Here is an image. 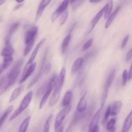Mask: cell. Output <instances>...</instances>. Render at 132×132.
Here are the masks:
<instances>
[{
	"instance_id": "7",
	"label": "cell",
	"mask_w": 132,
	"mask_h": 132,
	"mask_svg": "<svg viewBox=\"0 0 132 132\" xmlns=\"http://www.w3.org/2000/svg\"><path fill=\"white\" fill-rule=\"evenodd\" d=\"M47 53H48V50H46V53L45 54V55H44V56H43V58L42 63H41V68H39V70L38 72H37V73L36 74V76L34 77L33 79H32V81H30V82L29 83V85H28V88H30L32 87V86H34V85L35 84H36V82L39 81V79L41 78V77L42 76V75L45 74V64H46L45 61H46Z\"/></svg>"
},
{
	"instance_id": "32",
	"label": "cell",
	"mask_w": 132,
	"mask_h": 132,
	"mask_svg": "<svg viewBox=\"0 0 132 132\" xmlns=\"http://www.w3.org/2000/svg\"><path fill=\"white\" fill-rule=\"evenodd\" d=\"M60 18V24L61 25H63L64 23L67 21V19L68 17V10H66L65 11L63 12L61 14Z\"/></svg>"
},
{
	"instance_id": "25",
	"label": "cell",
	"mask_w": 132,
	"mask_h": 132,
	"mask_svg": "<svg viewBox=\"0 0 132 132\" xmlns=\"http://www.w3.org/2000/svg\"><path fill=\"white\" fill-rule=\"evenodd\" d=\"M105 11L104 14V19H106L110 15L112 12V9H113V0H108V3L105 5Z\"/></svg>"
},
{
	"instance_id": "31",
	"label": "cell",
	"mask_w": 132,
	"mask_h": 132,
	"mask_svg": "<svg viewBox=\"0 0 132 132\" xmlns=\"http://www.w3.org/2000/svg\"><path fill=\"white\" fill-rule=\"evenodd\" d=\"M116 121H117V119H116V117H113V118L111 119L110 121H108L106 122V130L108 131H110V130H112V128H113L115 127Z\"/></svg>"
},
{
	"instance_id": "42",
	"label": "cell",
	"mask_w": 132,
	"mask_h": 132,
	"mask_svg": "<svg viewBox=\"0 0 132 132\" xmlns=\"http://www.w3.org/2000/svg\"><path fill=\"white\" fill-rule=\"evenodd\" d=\"M102 0H89V2L92 3H99Z\"/></svg>"
},
{
	"instance_id": "11",
	"label": "cell",
	"mask_w": 132,
	"mask_h": 132,
	"mask_svg": "<svg viewBox=\"0 0 132 132\" xmlns=\"http://www.w3.org/2000/svg\"><path fill=\"white\" fill-rule=\"evenodd\" d=\"M52 0H41L39 6L37 7V12H36V18H35V21L37 22L42 16L45 9L48 6V5L51 3Z\"/></svg>"
},
{
	"instance_id": "38",
	"label": "cell",
	"mask_w": 132,
	"mask_h": 132,
	"mask_svg": "<svg viewBox=\"0 0 132 132\" xmlns=\"http://www.w3.org/2000/svg\"><path fill=\"white\" fill-rule=\"evenodd\" d=\"M83 1H84V0H76V1L73 3H75V4L73 6V9H76V8L78 7V6H79V5H81V4L83 2Z\"/></svg>"
},
{
	"instance_id": "20",
	"label": "cell",
	"mask_w": 132,
	"mask_h": 132,
	"mask_svg": "<svg viewBox=\"0 0 132 132\" xmlns=\"http://www.w3.org/2000/svg\"><path fill=\"white\" fill-rule=\"evenodd\" d=\"M19 27V23H18V22L14 23V24H12V26L10 27V28H9L7 34H6V38H5V43L10 42V40H11L13 35H14V34L15 33V32H16V30H18V27Z\"/></svg>"
},
{
	"instance_id": "36",
	"label": "cell",
	"mask_w": 132,
	"mask_h": 132,
	"mask_svg": "<svg viewBox=\"0 0 132 132\" xmlns=\"http://www.w3.org/2000/svg\"><path fill=\"white\" fill-rule=\"evenodd\" d=\"M129 38H130V36H129V35H127V36H125V37L124 38V39L122 40V43H121V49L125 48V46H126V45H127L128 42Z\"/></svg>"
},
{
	"instance_id": "40",
	"label": "cell",
	"mask_w": 132,
	"mask_h": 132,
	"mask_svg": "<svg viewBox=\"0 0 132 132\" xmlns=\"http://www.w3.org/2000/svg\"><path fill=\"white\" fill-rule=\"evenodd\" d=\"M99 126H97L95 128H94V129L91 130H89L88 132H99Z\"/></svg>"
},
{
	"instance_id": "1",
	"label": "cell",
	"mask_w": 132,
	"mask_h": 132,
	"mask_svg": "<svg viewBox=\"0 0 132 132\" xmlns=\"http://www.w3.org/2000/svg\"><path fill=\"white\" fill-rule=\"evenodd\" d=\"M23 64V59H20L18 61L12 68L10 72L7 74V76L4 77L3 82L2 86L0 89V95L3 94L9 88L12 86L14 84L15 81H16L17 78L19 76V73L21 72V68Z\"/></svg>"
},
{
	"instance_id": "21",
	"label": "cell",
	"mask_w": 132,
	"mask_h": 132,
	"mask_svg": "<svg viewBox=\"0 0 132 132\" xmlns=\"http://www.w3.org/2000/svg\"><path fill=\"white\" fill-rule=\"evenodd\" d=\"M120 9H121V6H118V7H117L116 9H115L114 11H113V12L111 13L110 15L108 17V18L106 19V21L105 25H104L105 28H109V27L111 25V24L113 23V20L115 19L116 17L117 16V14H118V12H119Z\"/></svg>"
},
{
	"instance_id": "13",
	"label": "cell",
	"mask_w": 132,
	"mask_h": 132,
	"mask_svg": "<svg viewBox=\"0 0 132 132\" xmlns=\"http://www.w3.org/2000/svg\"><path fill=\"white\" fill-rule=\"evenodd\" d=\"M46 41V39L45 38H43L41 40V41L39 42V43L37 44V45H36V46L35 47V49L34 50V51L32 52V54H31L30 57L29 59H28V61H27V64H26L25 67H24V68H26L27 67H28V66L30 65V64H31L32 63H34V61H35V59H36V56H37V53H38L39 50H40V48H41V46H42L44 44V43Z\"/></svg>"
},
{
	"instance_id": "22",
	"label": "cell",
	"mask_w": 132,
	"mask_h": 132,
	"mask_svg": "<svg viewBox=\"0 0 132 132\" xmlns=\"http://www.w3.org/2000/svg\"><path fill=\"white\" fill-rule=\"evenodd\" d=\"M72 97H73V93L72 90H68L64 94L62 101V106L63 107H66L71 104Z\"/></svg>"
},
{
	"instance_id": "46",
	"label": "cell",
	"mask_w": 132,
	"mask_h": 132,
	"mask_svg": "<svg viewBox=\"0 0 132 132\" xmlns=\"http://www.w3.org/2000/svg\"><path fill=\"white\" fill-rule=\"evenodd\" d=\"M22 5H22V4H20V5H18V6H16V7L14 8V10H18V9H19V8H20L21 6H22Z\"/></svg>"
},
{
	"instance_id": "33",
	"label": "cell",
	"mask_w": 132,
	"mask_h": 132,
	"mask_svg": "<svg viewBox=\"0 0 132 132\" xmlns=\"http://www.w3.org/2000/svg\"><path fill=\"white\" fill-rule=\"evenodd\" d=\"M110 116V105L108 106L107 107L106 110V112H105V113H104V116L103 121V125H105V124L106 123L107 121H108Z\"/></svg>"
},
{
	"instance_id": "26",
	"label": "cell",
	"mask_w": 132,
	"mask_h": 132,
	"mask_svg": "<svg viewBox=\"0 0 132 132\" xmlns=\"http://www.w3.org/2000/svg\"><path fill=\"white\" fill-rule=\"evenodd\" d=\"M71 38H72V36H71L70 34L67 35V36L64 38L63 42H62L61 52L63 54H65L66 52H67V48H68V45H69L70 42Z\"/></svg>"
},
{
	"instance_id": "37",
	"label": "cell",
	"mask_w": 132,
	"mask_h": 132,
	"mask_svg": "<svg viewBox=\"0 0 132 132\" xmlns=\"http://www.w3.org/2000/svg\"><path fill=\"white\" fill-rule=\"evenodd\" d=\"M132 58V48L130 49V50L128 51V52L126 54V61H129Z\"/></svg>"
},
{
	"instance_id": "18",
	"label": "cell",
	"mask_w": 132,
	"mask_h": 132,
	"mask_svg": "<svg viewBox=\"0 0 132 132\" xmlns=\"http://www.w3.org/2000/svg\"><path fill=\"white\" fill-rule=\"evenodd\" d=\"M84 61H85V59L83 57H78L74 61L72 64V69H71V72L72 74H75L79 70L83 64Z\"/></svg>"
},
{
	"instance_id": "4",
	"label": "cell",
	"mask_w": 132,
	"mask_h": 132,
	"mask_svg": "<svg viewBox=\"0 0 132 132\" xmlns=\"http://www.w3.org/2000/svg\"><path fill=\"white\" fill-rule=\"evenodd\" d=\"M116 68H113L110 73L108 75V77L106 79L105 84H104V88H103V94H102V97H101V108L103 109V107L105 105L106 101L107 100L108 95V92H109L110 86L112 85V82H113V80H114L115 77H116Z\"/></svg>"
},
{
	"instance_id": "6",
	"label": "cell",
	"mask_w": 132,
	"mask_h": 132,
	"mask_svg": "<svg viewBox=\"0 0 132 132\" xmlns=\"http://www.w3.org/2000/svg\"><path fill=\"white\" fill-rule=\"evenodd\" d=\"M71 109H72V104H70L68 106L64 107L57 115L55 124H54V130H55V131H57V130H59L60 126L62 125V123H63L64 119L67 117V116H68V114L70 112Z\"/></svg>"
},
{
	"instance_id": "35",
	"label": "cell",
	"mask_w": 132,
	"mask_h": 132,
	"mask_svg": "<svg viewBox=\"0 0 132 132\" xmlns=\"http://www.w3.org/2000/svg\"><path fill=\"white\" fill-rule=\"evenodd\" d=\"M93 42H94V38H91L88 40V41H86L85 44H84L83 46H82V51H86L88 49L90 48V47L92 46V45Z\"/></svg>"
},
{
	"instance_id": "14",
	"label": "cell",
	"mask_w": 132,
	"mask_h": 132,
	"mask_svg": "<svg viewBox=\"0 0 132 132\" xmlns=\"http://www.w3.org/2000/svg\"><path fill=\"white\" fill-rule=\"evenodd\" d=\"M102 110H103L102 108H100V109L95 113V115L93 116L92 119L91 121H90V125H89L88 131L89 130H92V129H94V128H95L96 126H99V122L101 118V116Z\"/></svg>"
},
{
	"instance_id": "10",
	"label": "cell",
	"mask_w": 132,
	"mask_h": 132,
	"mask_svg": "<svg viewBox=\"0 0 132 132\" xmlns=\"http://www.w3.org/2000/svg\"><path fill=\"white\" fill-rule=\"evenodd\" d=\"M104 11H105V6L102 9H101L99 11V12L92 19L91 22L90 23V25H89V28L88 29L87 31V34H90L93 31V30L94 29V28L95 27L96 24H97L99 21L100 20L101 18L104 15Z\"/></svg>"
},
{
	"instance_id": "39",
	"label": "cell",
	"mask_w": 132,
	"mask_h": 132,
	"mask_svg": "<svg viewBox=\"0 0 132 132\" xmlns=\"http://www.w3.org/2000/svg\"><path fill=\"white\" fill-rule=\"evenodd\" d=\"M131 79H132V62H131V66H130V70H129V72H128V80L129 81H130V80Z\"/></svg>"
},
{
	"instance_id": "17",
	"label": "cell",
	"mask_w": 132,
	"mask_h": 132,
	"mask_svg": "<svg viewBox=\"0 0 132 132\" xmlns=\"http://www.w3.org/2000/svg\"><path fill=\"white\" fill-rule=\"evenodd\" d=\"M14 52V49L11 43H5V46L1 52V55L3 57L6 56H10V55H13Z\"/></svg>"
},
{
	"instance_id": "29",
	"label": "cell",
	"mask_w": 132,
	"mask_h": 132,
	"mask_svg": "<svg viewBox=\"0 0 132 132\" xmlns=\"http://www.w3.org/2000/svg\"><path fill=\"white\" fill-rule=\"evenodd\" d=\"M52 117H53V115L51 114L50 116H49V117H48L47 119L46 120V121H45V125H44L43 132H50V125H51V122H52Z\"/></svg>"
},
{
	"instance_id": "27",
	"label": "cell",
	"mask_w": 132,
	"mask_h": 132,
	"mask_svg": "<svg viewBox=\"0 0 132 132\" xmlns=\"http://www.w3.org/2000/svg\"><path fill=\"white\" fill-rule=\"evenodd\" d=\"M31 116H28L24 120H23V122L19 126V131L18 132H27V129H28V125H29L30 122Z\"/></svg>"
},
{
	"instance_id": "2",
	"label": "cell",
	"mask_w": 132,
	"mask_h": 132,
	"mask_svg": "<svg viewBox=\"0 0 132 132\" xmlns=\"http://www.w3.org/2000/svg\"><path fill=\"white\" fill-rule=\"evenodd\" d=\"M66 70L65 67H63L59 72V76L57 77L56 82L54 86V90H53L52 94L51 95V97L50 99L48 106L49 107H53L55 105L58 101L59 100V98L61 96V93L62 88H63V85L64 82V79L66 76Z\"/></svg>"
},
{
	"instance_id": "3",
	"label": "cell",
	"mask_w": 132,
	"mask_h": 132,
	"mask_svg": "<svg viewBox=\"0 0 132 132\" xmlns=\"http://www.w3.org/2000/svg\"><path fill=\"white\" fill-rule=\"evenodd\" d=\"M32 97H33V92H28L26 94L25 96L23 97V99H22L20 105L19 106L18 109L13 113V114L11 116H10V117L9 118V121H12V120H14V119L16 118L17 117H18L23 111L25 110L27 108V107H28V106H29V104H30L31 101H32Z\"/></svg>"
},
{
	"instance_id": "12",
	"label": "cell",
	"mask_w": 132,
	"mask_h": 132,
	"mask_svg": "<svg viewBox=\"0 0 132 132\" xmlns=\"http://www.w3.org/2000/svg\"><path fill=\"white\" fill-rule=\"evenodd\" d=\"M36 64H37L36 63H33L30 64L28 67L24 68V71H23V73L22 74L21 78L19 81V84H22L23 82H24L32 75V73H33L34 71L36 69Z\"/></svg>"
},
{
	"instance_id": "47",
	"label": "cell",
	"mask_w": 132,
	"mask_h": 132,
	"mask_svg": "<svg viewBox=\"0 0 132 132\" xmlns=\"http://www.w3.org/2000/svg\"><path fill=\"white\" fill-rule=\"evenodd\" d=\"M5 2H6V0H0V5H3Z\"/></svg>"
},
{
	"instance_id": "5",
	"label": "cell",
	"mask_w": 132,
	"mask_h": 132,
	"mask_svg": "<svg viewBox=\"0 0 132 132\" xmlns=\"http://www.w3.org/2000/svg\"><path fill=\"white\" fill-rule=\"evenodd\" d=\"M56 75L54 74V76L51 77V79H50V81H48V82L47 85H46V90H45V92H44L43 96L42 97V99H41L39 103V110H41L43 108L45 103H46V101H47L49 96H50V94L52 92L53 90H54V86H55V82H56Z\"/></svg>"
},
{
	"instance_id": "49",
	"label": "cell",
	"mask_w": 132,
	"mask_h": 132,
	"mask_svg": "<svg viewBox=\"0 0 132 132\" xmlns=\"http://www.w3.org/2000/svg\"><path fill=\"white\" fill-rule=\"evenodd\" d=\"M109 132H116V128L114 127L113 128H112V130H110Z\"/></svg>"
},
{
	"instance_id": "28",
	"label": "cell",
	"mask_w": 132,
	"mask_h": 132,
	"mask_svg": "<svg viewBox=\"0 0 132 132\" xmlns=\"http://www.w3.org/2000/svg\"><path fill=\"white\" fill-rule=\"evenodd\" d=\"M12 61H13L12 55L3 57V63L1 65H2L4 69L5 70L12 64Z\"/></svg>"
},
{
	"instance_id": "23",
	"label": "cell",
	"mask_w": 132,
	"mask_h": 132,
	"mask_svg": "<svg viewBox=\"0 0 132 132\" xmlns=\"http://www.w3.org/2000/svg\"><path fill=\"white\" fill-rule=\"evenodd\" d=\"M23 89H24V86H18V88L14 89V90L12 92L11 95H10V99H9V103H12L14 101L16 100L17 98L21 95V94L23 92Z\"/></svg>"
},
{
	"instance_id": "45",
	"label": "cell",
	"mask_w": 132,
	"mask_h": 132,
	"mask_svg": "<svg viewBox=\"0 0 132 132\" xmlns=\"http://www.w3.org/2000/svg\"><path fill=\"white\" fill-rule=\"evenodd\" d=\"M5 70V69L3 68V67H2V65H0V75H1V73H2L3 71Z\"/></svg>"
},
{
	"instance_id": "44",
	"label": "cell",
	"mask_w": 132,
	"mask_h": 132,
	"mask_svg": "<svg viewBox=\"0 0 132 132\" xmlns=\"http://www.w3.org/2000/svg\"><path fill=\"white\" fill-rule=\"evenodd\" d=\"M3 79H4V77H2L1 79H0V89H1V86H2L3 82Z\"/></svg>"
},
{
	"instance_id": "9",
	"label": "cell",
	"mask_w": 132,
	"mask_h": 132,
	"mask_svg": "<svg viewBox=\"0 0 132 132\" xmlns=\"http://www.w3.org/2000/svg\"><path fill=\"white\" fill-rule=\"evenodd\" d=\"M37 32H38V28L37 26H33L30 29H28L24 34V44L27 45L31 41L36 39Z\"/></svg>"
},
{
	"instance_id": "41",
	"label": "cell",
	"mask_w": 132,
	"mask_h": 132,
	"mask_svg": "<svg viewBox=\"0 0 132 132\" xmlns=\"http://www.w3.org/2000/svg\"><path fill=\"white\" fill-rule=\"evenodd\" d=\"M72 126H73V123L70 124L68 128H67L66 132H72Z\"/></svg>"
},
{
	"instance_id": "16",
	"label": "cell",
	"mask_w": 132,
	"mask_h": 132,
	"mask_svg": "<svg viewBox=\"0 0 132 132\" xmlns=\"http://www.w3.org/2000/svg\"><path fill=\"white\" fill-rule=\"evenodd\" d=\"M86 108H87V101L86 99V94H85L80 99L76 107V110L77 113H82L86 111Z\"/></svg>"
},
{
	"instance_id": "30",
	"label": "cell",
	"mask_w": 132,
	"mask_h": 132,
	"mask_svg": "<svg viewBox=\"0 0 132 132\" xmlns=\"http://www.w3.org/2000/svg\"><path fill=\"white\" fill-rule=\"evenodd\" d=\"M35 41H36V39L32 40V41H31L30 42L28 43L27 45H26V47L24 49V51H23V55H24V56H27V55L29 54L30 52L31 51L34 45Z\"/></svg>"
},
{
	"instance_id": "43",
	"label": "cell",
	"mask_w": 132,
	"mask_h": 132,
	"mask_svg": "<svg viewBox=\"0 0 132 132\" xmlns=\"http://www.w3.org/2000/svg\"><path fill=\"white\" fill-rule=\"evenodd\" d=\"M63 131H64V128H63V126H61L59 130H57V132H63Z\"/></svg>"
},
{
	"instance_id": "24",
	"label": "cell",
	"mask_w": 132,
	"mask_h": 132,
	"mask_svg": "<svg viewBox=\"0 0 132 132\" xmlns=\"http://www.w3.org/2000/svg\"><path fill=\"white\" fill-rule=\"evenodd\" d=\"M13 108H14V106L12 105L10 106L7 109L5 110V112H4L3 114L2 115V116L0 118V129L1 128L2 126L3 125V124L5 123V122L6 121V119L9 117V114L12 112V111L13 110Z\"/></svg>"
},
{
	"instance_id": "48",
	"label": "cell",
	"mask_w": 132,
	"mask_h": 132,
	"mask_svg": "<svg viewBox=\"0 0 132 132\" xmlns=\"http://www.w3.org/2000/svg\"><path fill=\"white\" fill-rule=\"evenodd\" d=\"M15 1H16V2H18V3H22L24 0H15Z\"/></svg>"
},
{
	"instance_id": "34",
	"label": "cell",
	"mask_w": 132,
	"mask_h": 132,
	"mask_svg": "<svg viewBox=\"0 0 132 132\" xmlns=\"http://www.w3.org/2000/svg\"><path fill=\"white\" fill-rule=\"evenodd\" d=\"M122 86H125V85H126V83H127L128 80V72L127 70L126 69H125V70L123 71V73H122Z\"/></svg>"
},
{
	"instance_id": "19",
	"label": "cell",
	"mask_w": 132,
	"mask_h": 132,
	"mask_svg": "<svg viewBox=\"0 0 132 132\" xmlns=\"http://www.w3.org/2000/svg\"><path fill=\"white\" fill-rule=\"evenodd\" d=\"M132 126V110L124 121L121 132H128Z\"/></svg>"
},
{
	"instance_id": "8",
	"label": "cell",
	"mask_w": 132,
	"mask_h": 132,
	"mask_svg": "<svg viewBox=\"0 0 132 132\" xmlns=\"http://www.w3.org/2000/svg\"><path fill=\"white\" fill-rule=\"evenodd\" d=\"M70 3V0H64V1L61 3V5L58 6L57 9L56 10L53 12V14H52V22L55 21L60 16L61 14L63 12H64L67 10Z\"/></svg>"
},
{
	"instance_id": "15",
	"label": "cell",
	"mask_w": 132,
	"mask_h": 132,
	"mask_svg": "<svg viewBox=\"0 0 132 132\" xmlns=\"http://www.w3.org/2000/svg\"><path fill=\"white\" fill-rule=\"evenodd\" d=\"M122 106V103L121 101H117L112 106L110 105V116L116 117L120 113Z\"/></svg>"
},
{
	"instance_id": "50",
	"label": "cell",
	"mask_w": 132,
	"mask_h": 132,
	"mask_svg": "<svg viewBox=\"0 0 132 132\" xmlns=\"http://www.w3.org/2000/svg\"><path fill=\"white\" fill-rule=\"evenodd\" d=\"M76 1V0H70V3L71 4H73Z\"/></svg>"
}]
</instances>
